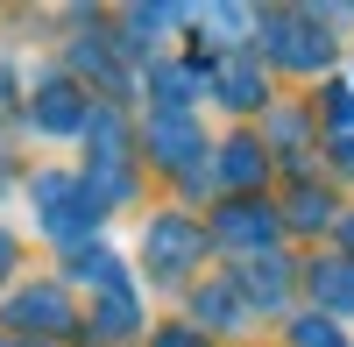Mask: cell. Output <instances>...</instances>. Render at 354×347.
<instances>
[{"instance_id": "1", "label": "cell", "mask_w": 354, "mask_h": 347, "mask_svg": "<svg viewBox=\"0 0 354 347\" xmlns=\"http://www.w3.org/2000/svg\"><path fill=\"white\" fill-rule=\"evenodd\" d=\"M28 198H36V227L57 241V248H85V234L100 227V206H93V191H85L78 178H64V170H43L36 185H28Z\"/></svg>"}, {"instance_id": "2", "label": "cell", "mask_w": 354, "mask_h": 347, "mask_svg": "<svg viewBox=\"0 0 354 347\" xmlns=\"http://www.w3.org/2000/svg\"><path fill=\"white\" fill-rule=\"evenodd\" d=\"M0 319H8V333H21V340H64L78 326V312L64 298V283H21V291H8Z\"/></svg>"}, {"instance_id": "3", "label": "cell", "mask_w": 354, "mask_h": 347, "mask_svg": "<svg viewBox=\"0 0 354 347\" xmlns=\"http://www.w3.org/2000/svg\"><path fill=\"white\" fill-rule=\"evenodd\" d=\"M262 50L277 57L283 71H319L333 57V36L319 28V15H262Z\"/></svg>"}, {"instance_id": "4", "label": "cell", "mask_w": 354, "mask_h": 347, "mask_svg": "<svg viewBox=\"0 0 354 347\" xmlns=\"http://www.w3.org/2000/svg\"><path fill=\"white\" fill-rule=\"evenodd\" d=\"M28 121L43 135H57V142H71V135H85V121H93V100H85L78 78H43L36 93H28Z\"/></svg>"}, {"instance_id": "5", "label": "cell", "mask_w": 354, "mask_h": 347, "mask_svg": "<svg viewBox=\"0 0 354 347\" xmlns=\"http://www.w3.org/2000/svg\"><path fill=\"white\" fill-rule=\"evenodd\" d=\"M205 255V234L185 220V213H163V220H149V234H142V263H149L156 276H185L192 263Z\"/></svg>"}, {"instance_id": "6", "label": "cell", "mask_w": 354, "mask_h": 347, "mask_svg": "<svg viewBox=\"0 0 354 347\" xmlns=\"http://www.w3.org/2000/svg\"><path fill=\"white\" fill-rule=\"evenodd\" d=\"M198 128H192V113H156L149 121V156L163 163V170H192L198 163Z\"/></svg>"}, {"instance_id": "7", "label": "cell", "mask_w": 354, "mask_h": 347, "mask_svg": "<svg viewBox=\"0 0 354 347\" xmlns=\"http://www.w3.org/2000/svg\"><path fill=\"white\" fill-rule=\"evenodd\" d=\"M71 283H93V291L106 298V291H128V270H121V255H113V248L85 241V248L64 255V291H71Z\"/></svg>"}, {"instance_id": "8", "label": "cell", "mask_w": 354, "mask_h": 347, "mask_svg": "<svg viewBox=\"0 0 354 347\" xmlns=\"http://www.w3.org/2000/svg\"><path fill=\"white\" fill-rule=\"evenodd\" d=\"M213 234L227 241V248H270L277 241V220L262 213V206H248V198H234V206H220V220H213Z\"/></svg>"}, {"instance_id": "9", "label": "cell", "mask_w": 354, "mask_h": 347, "mask_svg": "<svg viewBox=\"0 0 354 347\" xmlns=\"http://www.w3.org/2000/svg\"><path fill=\"white\" fill-rule=\"evenodd\" d=\"M283 283H290L283 255H255V263H241V270H234V291H241V298H255V305H283Z\"/></svg>"}, {"instance_id": "10", "label": "cell", "mask_w": 354, "mask_h": 347, "mask_svg": "<svg viewBox=\"0 0 354 347\" xmlns=\"http://www.w3.org/2000/svg\"><path fill=\"white\" fill-rule=\"evenodd\" d=\"M85 333H93V340H135V333H142V305H135V291H106Z\"/></svg>"}, {"instance_id": "11", "label": "cell", "mask_w": 354, "mask_h": 347, "mask_svg": "<svg viewBox=\"0 0 354 347\" xmlns=\"http://www.w3.org/2000/svg\"><path fill=\"white\" fill-rule=\"evenodd\" d=\"M149 85H156V100H163V113H185V106L198 100V85H205V71H198V64H156V71H149Z\"/></svg>"}, {"instance_id": "12", "label": "cell", "mask_w": 354, "mask_h": 347, "mask_svg": "<svg viewBox=\"0 0 354 347\" xmlns=\"http://www.w3.org/2000/svg\"><path fill=\"white\" fill-rule=\"evenodd\" d=\"M198 326H248V298L234 283H205L198 291Z\"/></svg>"}, {"instance_id": "13", "label": "cell", "mask_w": 354, "mask_h": 347, "mask_svg": "<svg viewBox=\"0 0 354 347\" xmlns=\"http://www.w3.org/2000/svg\"><path fill=\"white\" fill-rule=\"evenodd\" d=\"M312 291H319V305L354 312V263H312Z\"/></svg>"}, {"instance_id": "14", "label": "cell", "mask_w": 354, "mask_h": 347, "mask_svg": "<svg viewBox=\"0 0 354 347\" xmlns=\"http://www.w3.org/2000/svg\"><path fill=\"white\" fill-rule=\"evenodd\" d=\"M213 85H220L227 106H262V71H255V64H220Z\"/></svg>"}, {"instance_id": "15", "label": "cell", "mask_w": 354, "mask_h": 347, "mask_svg": "<svg viewBox=\"0 0 354 347\" xmlns=\"http://www.w3.org/2000/svg\"><path fill=\"white\" fill-rule=\"evenodd\" d=\"M220 178H227V185H255V178H262V142H227Z\"/></svg>"}, {"instance_id": "16", "label": "cell", "mask_w": 354, "mask_h": 347, "mask_svg": "<svg viewBox=\"0 0 354 347\" xmlns=\"http://www.w3.org/2000/svg\"><path fill=\"white\" fill-rule=\"evenodd\" d=\"M290 347H347L333 319H290Z\"/></svg>"}, {"instance_id": "17", "label": "cell", "mask_w": 354, "mask_h": 347, "mask_svg": "<svg viewBox=\"0 0 354 347\" xmlns=\"http://www.w3.org/2000/svg\"><path fill=\"white\" fill-rule=\"evenodd\" d=\"M290 220H298V227H326V220H333V198H326V191H305L298 206H290Z\"/></svg>"}, {"instance_id": "18", "label": "cell", "mask_w": 354, "mask_h": 347, "mask_svg": "<svg viewBox=\"0 0 354 347\" xmlns=\"http://www.w3.org/2000/svg\"><path fill=\"white\" fill-rule=\"evenodd\" d=\"M333 149H340V170H354V128H333Z\"/></svg>"}, {"instance_id": "19", "label": "cell", "mask_w": 354, "mask_h": 347, "mask_svg": "<svg viewBox=\"0 0 354 347\" xmlns=\"http://www.w3.org/2000/svg\"><path fill=\"white\" fill-rule=\"evenodd\" d=\"M156 347H205L198 333H185V326H170V333H156Z\"/></svg>"}, {"instance_id": "20", "label": "cell", "mask_w": 354, "mask_h": 347, "mask_svg": "<svg viewBox=\"0 0 354 347\" xmlns=\"http://www.w3.org/2000/svg\"><path fill=\"white\" fill-rule=\"evenodd\" d=\"M15 263H21V248H15V234H8V227H0V276H8Z\"/></svg>"}, {"instance_id": "21", "label": "cell", "mask_w": 354, "mask_h": 347, "mask_svg": "<svg viewBox=\"0 0 354 347\" xmlns=\"http://www.w3.org/2000/svg\"><path fill=\"white\" fill-rule=\"evenodd\" d=\"M0 100H15V64L0 57Z\"/></svg>"}, {"instance_id": "22", "label": "cell", "mask_w": 354, "mask_h": 347, "mask_svg": "<svg viewBox=\"0 0 354 347\" xmlns=\"http://www.w3.org/2000/svg\"><path fill=\"white\" fill-rule=\"evenodd\" d=\"M340 241H347V248H354V220H340Z\"/></svg>"}, {"instance_id": "23", "label": "cell", "mask_w": 354, "mask_h": 347, "mask_svg": "<svg viewBox=\"0 0 354 347\" xmlns=\"http://www.w3.org/2000/svg\"><path fill=\"white\" fill-rule=\"evenodd\" d=\"M15 347H50V340H15Z\"/></svg>"}, {"instance_id": "24", "label": "cell", "mask_w": 354, "mask_h": 347, "mask_svg": "<svg viewBox=\"0 0 354 347\" xmlns=\"http://www.w3.org/2000/svg\"><path fill=\"white\" fill-rule=\"evenodd\" d=\"M0 178H8V156H0Z\"/></svg>"}, {"instance_id": "25", "label": "cell", "mask_w": 354, "mask_h": 347, "mask_svg": "<svg viewBox=\"0 0 354 347\" xmlns=\"http://www.w3.org/2000/svg\"><path fill=\"white\" fill-rule=\"evenodd\" d=\"M0 347H8V340H0Z\"/></svg>"}]
</instances>
